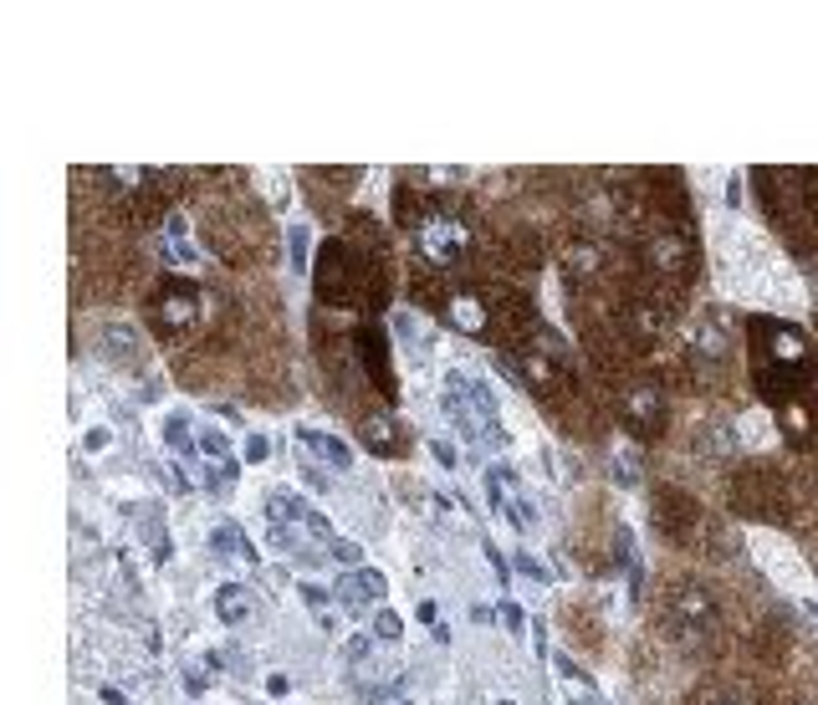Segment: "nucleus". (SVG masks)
Masks as SVG:
<instances>
[{"instance_id":"11","label":"nucleus","mask_w":818,"mask_h":705,"mask_svg":"<svg viewBox=\"0 0 818 705\" xmlns=\"http://www.w3.org/2000/svg\"><path fill=\"white\" fill-rule=\"evenodd\" d=\"M691 358H701V364H726V358H732V338H726V317H721V312H711L706 323H696Z\"/></svg>"},{"instance_id":"7","label":"nucleus","mask_w":818,"mask_h":705,"mask_svg":"<svg viewBox=\"0 0 818 705\" xmlns=\"http://www.w3.org/2000/svg\"><path fill=\"white\" fill-rule=\"evenodd\" d=\"M670 614H676V623H686V629H717V598L696 578L670 583Z\"/></svg>"},{"instance_id":"2","label":"nucleus","mask_w":818,"mask_h":705,"mask_svg":"<svg viewBox=\"0 0 818 705\" xmlns=\"http://www.w3.org/2000/svg\"><path fill=\"white\" fill-rule=\"evenodd\" d=\"M317 292H323V302H333V307H353V302L379 307L384 271L379 267L368 271V256H358V251H348L343 240H333V246H323V261H317Z\"/></svg>"},{"instance_id":"18","label":"nucleus","mask_w":818,"mask_h":705,"mask_svg":"<svg viewBox=\"0 0 818 705\" xmlns=\"http://www.w3.org/2000/svg\"><path fill=\"white\" fill-rule=\"evenodd\" d=\"M215 614H220L226 623L246 619V614H251V598H246V588H240V583H226V588L215 593Z\"/></svg>"},{"instance_id":"22","label":"nucleus","mask_w":818,"mask_h":705,"mask_svg":"<svg viewBox=\"0 0 818 705\" xmlns=\"http://www.w3.org/2000/svg\"><path fill=\"white\" fill-rule=\"evenodd\" d=\"M333 552H338L343 563H358V547H348V542H333Z\"/></svg>"},{"instance_id":"6","label":"nucleus","mask_w":818,"mask_h":705,"mask_svg":"<svg viewBox=\"0 0 818 705\" xmlns=\"http://www.w3.org/2000/svg\"><path fill=\"white\" fill-rule=\"evenodd\" d=\"M620 414H624V430H629L635 440L665 435V420H670V410H665V394L655 389V383H635V389L624 394Z\"/></svg>"},{"instance_id":"21","label":"nucleus","mask_w":818,"mask_h":705,"mask_svg":"<svg viewBox=\"0 0 818 705\" xmlns=\"http://www.w3.org/2000/svg\"><path fill=\"white\" fill-rule=\"evenodd\" d=\"M620 480L624 486H635L639 480V455L635 451H620Z\"/></svg>"},{"instance_id":"15","label":"nucleus","mask_w":818,"mask_h":705,"mask_svg":"<svg viewBox=\"0 0 818 705\" xmlns=\"http://www.w3.org/2000/svg\"><path fill=\"white\" fill-rule=\"evenodd\" d=\"M338 598L348 608H368V604H379L384 598V578L368 567V573H348V578L338 583Z\"/></svg>"},{"instance_id":"9","label":"nucleus","mask_w":818,"mask_h":705,"mask_svg":"<svg viewBox=\"0 0 818 705\" xmlns=\"http://www.w3.org/2000/svg\"><path fill=\"white\" fill-rule=\"evenodd\" d=\"M358 364L374 373V383H379L384 399H395V373H389V343H384L379 327H364L358 333Z\"/></svg>"},{"instance_id":"4","label":"nucleus","mask_w":818,"mask_h":705,"mask_svg":"<svg viewBox=\"0 0 818 705\" xmlns=\"http://www.w3.org/2000/svg\"><path fill=\"white\" fill-rule=\"evenodd\" d=\"M200 286L184 282V276H170V282L154 292V302H149V327H154L159 338H184L190 327L200 323Z\"/></svg>"},{"instance_id":"19","label":"nucleus","mask_w":818,"mask_h":705,"mask_svg":"<svg viewBox=\"0 0 818 705\" xmlns=\"http://www.w3.org/2000/svg\"><path fill=\"white\" fill-rule=\"evenodd\" d=\"M527 379L537 383V389H552V383H558V368L548 364V358H542V352H527Z\"/></svg>"},{"instance_id":"16","label":"nucleus","mask_w":818,"mask_h":705,"mask_svg":"<svg viewBox=\"0 0 818 705\" xmlns=\"http://www.w3.org/2000/svg\"><path fill=\"white\" fill-rule=\"evenodd\" d=\"M629 333H635L639 343H655L665 333V312L649 302V296H635L629 302Z\"/></svg>"},{"instance_id":"20","label":"nucleus","mask_w":818,"mask_h":705,"mask_svg":"<svg viewBox=\"0 0 818 705\" xmlns=\"http://www.w3.org/2000/svg\"><path fill=\"white\" fill-rule=\"evenodd\" d=\"M374 634H379V639H399V634H405V623H399V614H389V608H384L379 619H374Z\"/></svg>"},{"instance_id":"5","label":"nucleus","mask_w":818,"mask_h":705,"mask_svg":"<svg viewBox=\"0 0 818 705\" xmlns=\"http://www.w3.org/2000/svg\"><path fill=\"white\" fill-rule=\"evenodd\" d=\"M108 180L123 189L133 220H154V215H164L170 195L180 189V180H174V174H164V170H108Z\"/></svg>"},{"instance_id":"17","label":"nucleus","mask_w":818,"mask_h":705,"mask_svg":"<svg viewBox=\"0 0 818 705\" xmlns=\"http://www.w3.org/2000/svg\"><path fill=\"white\" fill-rule=\"evenodd\" d=\"M563 267H568V276H573V282H583V276H599V267H604V251H599L593 240H573V246H568V256H563Z\"/></svg>"},{"instance_id":"12","label":"nucleus","mask_w":818,"mask_h":705,"mask_svg":"<svg viewBox=\"0 0 818 705\" xmlns=\"http://www.w3.org/2000/svg\"><path fill=\"white\" fill-rule=\"evenodd\" d=\"M736 451H742V440H736V424L726 420H711L696 435V455L701 460H711V466H726V460H736Z\"/></svg>"},{"instance_id":"3","label":"nucleus","mask_w":818,"mask_h":705,"mask_svg":"<svg viewBox=\"0 0 818 705\" xmlns=\"http://www.w3.org/2000/svg\"><path fill=\"white\" fill-rule=\"evenodd\" d=\"M415 240H420L424 267H435V271L455 267V261H461V256L471 251V230H466V220H461L455 210H445V205H435V210L424 215L420 230H415Z\"/></svg>"},{"instance_id":"23","label":"nucleus","mask_w":818,"mask_h":705,"mask_svg":"<svg viewBox=\"0 0 818 705\" xmlns=\"http://www.w3.org/2000/svg\"><path fill=\"white\" fill-rule=\"evenodd\" d=\"M706 705H742V701H736V695H711Z\"/></svg>"},{"instance_id":"8","label":"nucleus","mask_w":818,"mask_h":705,"mask_svg":"<svg viewBox=\"0 0 818 705\" xmlns=\"http://www.w3.org/2000/svg\"><path fill=\"white\" fill-rule=\"evenodd\" d=\"M696 522H701V511H696L691 496H680V491H660V496H655V527H660L670 542L686 547V536H696Z\"/></svg>"},{"instance_id":"13","label":"nucleus","mask_w":818,"mask_h":705,"mask_svg":"<svg viewBox=\"0 0 818 705\" xmlns=\"http://www.w3.org/2000/svg\"><path fill=\"white\" fill-rule=\"evenodd\" d=\"M649 267L660 271V276H686L691 271V240L686 236H655L649 240Z\"/></svg>"},{"instance_id":"10","label":"nucleus","mask_w":818,"mask_h":705,"mask_svg":"<svg viewBox=\"0 0 818 705\" xmlns=\"http://www.w3.org/2000/svg\"><path fill=\"white\" fill-rule=\"evenodd\" d=\"M358 440H364L374 455H384V460H395V455L405 451V430H399L395 414H368V420H358Z\"/></svg>"},{"instance_id":"1","label":"nucleus","mask_w":818,"mask_h":705,"mask_svg":"<svg viewBox=\"0 0 818 705\" xmlns=\"http://www.w3.org/2000/svg\"><path fill=\"white\" fill-rule=\"evenodd\" d=\"M808 373H814V343L804 327L757 317L752 323V379H757L762 399L788 404V399H798Z\"/></svg>"},{"instance_id":"14","label":"nucleus","mask_w":818,"mask_h":705,"mask_svg":"<svg viewBox=\"0 0 818 705\" xmlns=\"http://www.w3.org/2000/svg\"><path fill=\"white\" fill-rule=\"evenodd\" d=\"M777 424H783V435H788V445H798V451H808L814 445V424H818V414L808 410L804 399H788V404H777Z\"/></svg>"}]
</instances>
